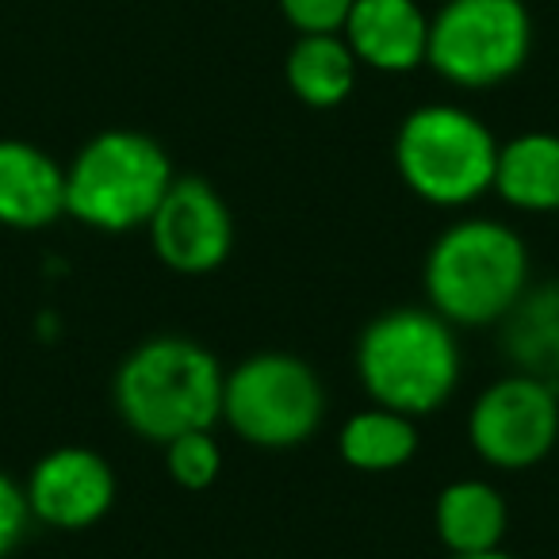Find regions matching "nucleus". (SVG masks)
Returning a JSON list of instances; mask_svg holds the SVG:
<instances>
[{"mask_svg": "<svg viewBox=\"0 0 559 559\" xmlns=\"http://www.w3.org/2000/svg\"><path fill=\"white\" fill-rule=\"evenodd\" d=\"M533 284V257L518 226L487 215L449 223L426 249L421 292L456 330H490Z\"/></svg>", "mask_w": 559, "mask_h": 559, "instance_id": "nucleus-1", "label": "nucleus"}, {"mask_svg": "<svg viewBox=\"0 0 559 559\" xmlns=\"http://www.w3.org/2000/svg\"><path fill=\"white\" fill-rule=\"evenodd\" d=\"M226 368L195 337L157 334L139 342L111 376L119 421L146 444H169L192 429L223 421Z\"/></svg>", "mask_w": 559, "mask_h": 559, "instance_id": "nucleus-2", "label": "nucleus"}, {"mask_svg": "<svg viewBox=\"0 0 559 559\" xmlns=\"http://www.w3.org/2000/svg\"><path fill=\"white\" fill-rule=\"evenodd\" d=\"M165 449V472L180 490H207L223 475V449L215 441V429H192L173 437Z\"/></svg>", "mask_w": 559, "mask_h": 559, "instance_id": "nucleus-18", "label": "nucleus"}, {"mask_svg": "<svg viewBox=\"0 0 559 559\" xmlns=\"http://www.w3.org/2000/svg\"><path fill=\"white\" fill-rule=\"evenodd\" d=\"M326 406L322 376L296 353L261 349L226 368L223 421L249 449H299L322 429Z\"/></svg>", "mask_w": 559, "mask_h": 559, "instance_id": "nucleus-6", "label": "nucleus"}, {"mask_svg": "<svg viewBox=\"0 0 559 559\" xmlns=\"http://www.w3.org/2000/svg\"><path fill=\"white\" fill-rule=\"evenodd\" d=\"M35 518L32 506H27V490L24 479L0 472V559H12L16 548L27 540Z\"/></svg>", "mask_w": 559, "mask_h": 559, "instance_id": "nucleus-20", "label": "nucleus"}, {"mask_svg": "<svg viewBox=\"0 0 559 559\" xmlns=\"http://www.w3.org/2000/svg\"><path fill=\"white\" fill-rule=\"evenodd\" d=\"M276 9L296 35H342L353 0H276Z\"/></svg>", "mask_w": 559, "mask_h": 559, "instance_id": "nucleus-19", "label": "nucleus"}, {"mask_svg": "<svg viewBox=\"0 0 559 559\" xmlns=\"http://www.w3.org/2000/svg\"><path fill=\"white\" fill-rule=\"evenodd\" d=\"M433 533L449 556L502 548L510 533V506L490 479L464 475L441 487L433 502Z\"/></svg>", "mask_w": 559, "mask_h": 559, "instance_id": "nucleus-13", "label": "nucleus"}, {"mask_svg": "<svg viewBox=\"0 0 559 559\" xmlns=\"http://www.w3.org/2000/svg\"><path fill=\"white\" fill-rule=\"evenodd\" d=\"M498 337L513 372L536 376L559 388V280L528 284L513 311L498 322Z\"/></svg>", "mask_w": 559, "mask_h": 559, "instance_id": "nucleus-15", "label": "nucleus"}, {"mask_svg": "<svg viewBox=\"0 0 559 559\" xmlns=\"http://www.w3.org/2000/svg\"><path fill=\"white\" fill-rule=\"evenodd\" d=\"M498 146L487 123L464 104L429 100L395 127L391 162L406 192L441 211H464L495 188Z\"/></svg>", "mask_w": 559, "mask_h": 559, "instance_id": "nucleus-4", "label": "nucleus"}, {"mask_svg": "<svg viewBox=\"0 0 559 559\" xmlns=\"http://www.w3.org/2000/svg\"><path fill=\"white\" fill-rule=\"evenodd\" d=\"M35 525L58 533H85L111 513L119 495L116 467L85 444H58L43 452L24 479Z\"/></svg>", "mask_w": 559, "mask_h": 559, "instance_id": "nucleus-10", "label": "nucleus"}, {"mask_svg": "<svg viewBox=\"0 0 559 559\" xmlns=\"http://www.w3.org/2000/svg\"><path fill=\"white\" fill-rule=\"evenodd\" d=\"M360 70L372 73H414L426 66L429 12L418 0H353V12L342 27Z\"/></svg>", "mask_w": 559, "mask_h": 559, "instance_id": "nucleus-11", "label": "nucleus"}, {"mask_svg": "<svg viewBox=\"0 0 559 559\" xmlns=\"http://www.w3.org/2000/svg\"><path fill=\"white\" fill-rule=\"evenodd\" d=\"M533 12L525 0H444L429 16L426 66L460 93H487L525 70Z\"/></svg>", "mask_w": 559, "mask_h": 559, "instance_id": "nucleus-7", "label": "nucleus"}, {"mask_svg": "<svg viewBox=\"0 0 559 559\" xmlns=\"http://www.w3.org/2000/svg\"><path fill=\"white\" fill-rule=\"evenodd\" d=\"M467 444L490 472H528L559 444V388L506 372L467 406Z\"/></svg>", "mask_w": 559, "mask_h": 559, "instance_id": "nucleus-8", "label": "nucleus"}, {"mask_svg": "<svg viewBox=\"0 0 559 559\" xmlns=\"http://www.w3.org/2000/svg\"><path fill=\"white\" fill-rule=\"evenodd\" d=\"M418 421L406 418L388 406L368 403L365 411L349 414L342 421V433H337V456L353 467V472L365 475H388L406 467L418 456Z\"/></svg>", "mask_w": 559, "mask_h": 559, "instance_id": "nucleus-17", "label": "nucleus"}, {"mask_svg": "<svg viewBox=\"0 0 559 559\" xmlns=\"http://www.w3.org/2000/svg\"><path fill=\"white\" fill-rule=\"evenodd\" d=\"M360 62L342 35H296L284 58V81L292 96L311 111H334L353 96Z\"/></svg>", "mask_w": 559, "mask_h": 559, "instance_id": "nucleus-16", "label": "nucleus"}, {"mask_svg": "<svg viewBox=\"0 0 559 559\" xmlns=\"http://www.w3.org/2000/svg\"><path fill=\"white\" fill-rule=\"evenodd\" d=\"M154 257L180 276H207L234 253L230 203L203 177H177L146 223Z\"/></svg>", "mask_w": 559, "mask_h": 559, "instance_id": "nucleus-9", "label": "nucleus"}, {"mask_svg": "<svg viewBox=\"0 0 559 559\" xmlns=\"http://www.w3.org/2000/svg\"><path fill=\"white\" fill-rule=\"evenodd\" d=\"M66 215V165L27 139H0V226L47 230Z\"/></svg>", "mask_w": 559, "mask_h": 559, "instance_id": "nucleus-12", "label": "nucleus"}, {"mask_svg": "<svg viewBox=\"0 0 559 559\" xmlns=\"http://www.w3.org/2000/svg\"><path fill=\"white\" fill-rule=\"evenodd\" d=\"M449 559H518L506 548H490V551H472V556H449Z\"/></svg>", "mask_w": 559, "mask_h": 559, "instance_id": "nucleus-21", "label": "nucleus"}, {"mask_svg": "<svg viewBox=\"0 0 559 559\" xmlns=\"http://www.w3.org/2000/svg\"><path fill=\"white\" fill-rule=\"evenodd\" d=\"M460 330L433 307L380 311L357 337L353 368L368 403L421 421L452 403L464 376Z\"/></svg>", "mask_w": 559, "mask_h": 559, "instance_id": "nucleus-3", "label": "nucleus"}, {"mask_svg": "<svg viewBox=\"0 0 559 559\" xmlns=\"http://www.w3.org/2000/svg\"><path fill=\"white\" fill-rule=\"evenodd\" d=\"M490 192L525 215H556L559 211V134L521 131L498 146L495 188Z\"/></svg>", "mask_w": 559, "mask_h": 559, "instance_id": "nucleus-14", "label": "nucleus"}, {"mask_svg": "<svg viewBox=\"0 0 559 559\" xmlns=\"http://www.w3.org/2000/svg\"><path fill=\"white\" fill-rule=\"evenodd\" d=\"M173 180V157L154 134L111 127L66 165V215L96 234L146 230Z\"/></svg>", "mask_w": 559, "mask_h": 559, "instance_id": "nucleus-5", "label": "nucleus"}]
</instances>
